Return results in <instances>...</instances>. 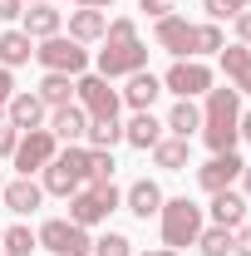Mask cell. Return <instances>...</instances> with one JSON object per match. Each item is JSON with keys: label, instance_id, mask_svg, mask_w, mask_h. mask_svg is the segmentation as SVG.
Segmentation results:
<instances>
[{"label": "cell", "instance_id": "1", "mask_svg": "<svg viewBox=\"0 0 251 256\" xmlns=\"http://www.w3.org/2000/svg\"><path fill=\"white\" fill-rule=\"evenodd\" d=\"M138 69H148V44L138 40V25L128 15H118V20H108V34H104L94 74H104V79H128Z\"/></svg>", "mask_w": 251, "mask_h": 256}, {"label": "cell", "instance_id": "2", "mask_svg": "<svg viewBox=\"0 0 251 256\" xmlns=\"http://www.w3.org/2000/svg\"><path fill=\"white\" fill-rule=\"evenodd\" d=\"M236 118H242V98L232 84H212L207 89V108H202V143L212 148V153H236Z\"/></svg>", "mask_w": 251, "mask_h": 256}, {"label": "cell", "instance_id": "3", "mask_svg": "<svg viewBox=\"0 0 251 256\" xmlns=\"http://www.w3.org/2000/svg\"><path fill=\"white\" fill-rule=\"evenodd\" d=\"M40 172H44V182H40L44 192H54V197H74V192L89 182V148L69 143V148H64V153H54Z\"/></svg>", "mask_w": 251, "mask_h": 256}, {"label": "cell", "instance_id": "4", "mask_svg": "<svg viewBox=\"0 0 251 256\" xmlns=\"http://www.w3.org/2000/svg\"><path fill=\"white\" fill-rule=\"evenodd\" d=\"M158 222H162V246L182 252V246H197L202 207H197L192 197H168V202H162V212H158Z\"/></svg>", "mask_w": 251, "mask_h": 256}, {"label": "cell", "instance_id": "5", "mask_svg": "<svg viewBox=\"0 0 251 256\" xmlns=\"http://www.w3.org/2000/svg\"><path fill=\"white\" fill-rule=\"evenodd\" d=\"M124 202V192L114 182H84V188L69 197V222L74 226H94V222H108V212Z\"/></svg>", "mask_w": 251, "mask_h": 256}, {"label": "cell", "instance_id": "6", "mask_svg": "<svg viewBox=\"0 0 251 256\" xmlns=\"http://www.w3.org/2000/svg\"><path fill=\"white\" fill-rule=\"evenodd\" d=\"M34 60L44 64V74H84L89 69V50L79 44V40H64V34H50V40H40L34 44Z\"/></svg>", "mask_w": 251, "mask_h": 256}, {"label": "cell", "instance_id": "7", "mask_svg": "<svg viewBox=\"0 0 251 256\" xmlns=\"http://www.w3.org/2000/svg\"><path fill=\"white\" fill-rule=\"evenodd\" d=\"M34 236H40V246H44V252H54V256H89V252H94L89 226H74L69 217H50Z\"/></svg>", "mask_w": 251, "mask_h": 256}, {"label": "cell", "instance_id": "8", "mask_svg": "<svg viewBox=\"0 0 251 256\" xmlns=\"http://www.w3.org/2000/svg\"><path fill=\"white\" fill-rule=\"evenodd\" d=\"M74 98H79V108L89 118H118V104H124L114 79H104V74H79L74 79Z\"/></svg>", "mask_w": 251, "mask_h": 256}, {"label": "cell", "instance_id": "9", "mask_svg": "<svg viewBox=\"0 0 251 256\" xmlns=\"http://www.w3.org/2000/svg\"><path fill=\"white\" fill-rule=\"evenodd\" d=\"M60 153V138L50 133V128H30V133H20V143H15V168H20V178H30V172H40L44 162Z\"/></svg>", "mask_w": 251, "mask_h": 256}, {"label": "cell", "instance_id": "10", "mask_svg": "<svg viewBox=\"0 0 251 256\" xmlns=\"http://www.w3.org/2000/svg\"><path fill=\"white\" fill-rule=\"evenodd\" d=\"M162 89L178 94V98H197V94L212 89V69H207L202 60H178L168 74H162Z\"/></svg>", "mask_w": 251, "mask_h": 256}, {"label": "cell", "instance_id": "11", "mask_svg": "<svg viewBox=\"0 0 251 256\" xmlns=\"http://www.w3.org/2000/svg\"><path fill=\"white\" fill-rule=\"evenodd\" d=\"M242 168H246V162L236 158V153H212V158L197 168V188L202 192H222V188H232V182L242 178Z\"/></svg>", "mask_w": 251, "mask_h": 256}, {"label": "cell", "instance_id": "12", "mask_svg": "<svg viewBox=\"0 0 251 256\" xmlns=\"http://www.w3.org/2000/svg\"><path fill=\"white\" fill-rule=\"evenodd\" d=\"M158 50H168L172 60H192V20L162 15L158 20Z\"/></svg>", "mask_w": 251, "mask_h": 256}, {"label": "cell", "instance_id": "13", "mask_svg": "<svg viewBox=\"0 0 251 256\" xmlns=\"http://www.w3.org/2000/svg\"><path fill=\"white\" fill-rule=\"evenodd\" d=\"M162 202H168V197H162V188H158L153 178H138V182L124 192V207L133 212V217H138V222L158 217V212H162Z\"/></svg>", "mask_w": 251, "mask_h": 256}, {"label": "cell", "instance_id": "14", "mask_svg": "<svg viewBox=\"0 0 251 256\" xmlns=\"http://www.w3.org/2000/svg\"><path fill=\"white\" fill-rule=\"evenodd\" d=\"M158 94H162V79L158 74H148V69H138V74H128V84H124V104L133 108V114H143V108H153Z\"/></svg>", "mask_w": 251, "mask_h": 256}, {"label": "cell", "instance_id": "15", "mask_svg": "<svg viewBox=\"0 0 251 256\" xmlns=\"http://www.w3.org/2000/svg\"><path fill=\"white\" fill-rule=\"evenodd\" d=\"M50 133L64 138V143H79L89 133V114L79 104H60V108H50Z\"/></svg>", "mask_w": 251, "mask_h": 256}, {"label": "cell", "instance_id": "16", "mask_svg": "<svg viewBox=\"0 0 251 256\" xmlns=\"http://www.w3.org/2000/svg\"><path fill=\"white\" fill-rule=\"evenodd\" d=\"M212 226H226V232H236V226H246V197L232 188L212 192Z\"/></svg>", "mask_w": 251, "mask_h": 256}, {"label": "cell", "instance_id": "17", "mask_svg": "<svg viewBox=\"0 0 251 256\" xmlns=\"http://www.w3.org/2000/svg\"><path fill=\"white\" fill-rule=\"evenodd\" d=\"M222 69H226V79H232V89L236 94H251V44H222Z\"/></svg>", "mask_w": 251, "mask_h": 256}, {"label": "cell", "instance_id": "18", "mask_svg": "<svg viewBox=\"0 0 251 256\" xmlns=\"http://www.w3.org/2000/svg\"><path fill=\"white\" fill-rule=\"evenodd\" d=\"M0 197H5V207H10L15 217H30L34 207L44 202V188H40V182H30V178H20V182H5V188H0Z\"/></svg>", "mask_w": 251, "mask_h": 256}, {"label": "cell", "instance_id": "19", "mask_svg": "<svg viewBox=\"0 0 251 256\" xmlns=\"http://www.w3.org/2000/svg\"><path fill=\"white\" fill-rule=\"evenodd\" d=\"M5 124H15L20 133L40 128V124H44V104H40V94H15L10 104H5Z\"/></svg>", "mask_w": 251, "mask_h": 256}, {"label": "cell", "instance_id": "20", "mask_svg": "<svg viewBox=\"0 0 251 256\" xmlns=\"http://www.w3.org/2000/svg\"><path fill=\"white\" fill-rule=\"evenodd\" d=\"M104 34H108V15H104V10H69V40L94 44Z\"/></svg>", "mask_w": 251, "mask_h": 256}, {"label": "cell", "instance_id": "21", "mask_svg": "<svg viewBox=\"0 0 251 256\" xmlns=\"http://www.w3.org/2000/svg\"><path fill=\"white\" fill-rule=\"evenodd\" d=\"M158 138H162V118H153V108H143V114H133L124 124V143H133V148H153Z\"/></svg>", "mask_w": 251, "mask_h": 256}, {"label": "cell", "instance_id": "22", "mask_svg": "<svg viewBox=\"0 0 251 256\" xmlns=\"http://www.w3.org/2000/svg\"><path fill=\"white\" fill-rule=\"evenodd\" d=\"M20 20H25L20 30L30 34V40H50V34H60V30H64V15L54 10V5H30Z\"/></svg>", "mask_w": 251, "mask_h": 256}, {"label": "cell", "instance_id": "23", "mask_svg": "<svg viewBox=\"0 0 251 256\" xmlns=\"http://www.w3.org/2000/svg\"><path fill=\"white\" fill-rule=\"evenodd\" d=\"M162 128H168L172 138H192V133H202V114H197V104H192V98H178L172 114L162 118Z\"/></svg>", "mask_w": 251, "mask_h": 256}, {"label": "cell", "instance_id": "24", "mask_svg": "<svg viewBox=\"0 0 251 256\" xmlns=\"http://www.w3.org/2000/svg\"><path fill=\"white\" fill-rule=\"evenodd\" d=\"M188 153H192L188 138H172V133L153 143V162L162 168V172H182V168H188Z\"/></svg>", "mask_w": 251, "mask_h": 256}, {"label": "cell", "instance_id": "25", "mask_svg": "<svg viewBox=\"0 0 251 256\" xmlns=\"http://www.w3.org/2000/svg\"><path fill=\"white\" fill-rule=\"evenodd\" d=\"M30 54H34V40L25 30H5V34H0V64H5V69L30 64Z\"/></svg>", "mask_w": 251, "mask_h": 256}, {"label": "cell", "instance_id": "26", "mask_svg": "<svg viewBox=\"0 0 251 256\" xmlns=\"http://www.w3.org/2000/svg\"><path fill=\"white\" fill-rule=\"evenodd\" d=\"M34 94H40V104H44V108H60V104H69V98H74V74H44Z\"/></svg>", "mask_w": 251, "mask_h": 256}, {"label": "cell", "instance_id": "27", "mask_svg": "<svg viewBox=\"0 0 251 256\" xmlns=\"http://www.w3.org/2000/svg\"><path fill=\"white\" fill-rule=\"evenodd\" d=\"M89 148H108L114 153V143H124V124L118 118H89Z\"/></svg>", "mask_w": 251, "mask_h": 256}, {"label": "cell", "instance_id": "28", "mask_svg": "<svg viewBox=\"0 0 251 256\" xmlns=\"http://www.w3.org/2000/svg\"><path fill=\"white\" fill-rule=\"evenodd\" d=\"M222 44V25L217 20H207V25H192V60H202V54H217Z\"/></svg>", "mask_w": 251, "mask_h": 256}, {"label": "cell", "instance_id": "29", "mask_svg": "<svg viewBox=\"0 0 251 256\" xmlns=\"http://www.w3.org/2000/svg\"><path fill=\"white\" fill-rule=\"evenodd\" d=\"M232 236H236V232H226V226H202V232H197V252L202 256H226L232 252Z\"/></svg>", "mask_w": 251, "mask_h": 256}, {"label": "cell", "instance_id": "30", "mask_svg": "<svg viewBox=\"0 0 251 256\" xmlns=\"http://www.w3.org/2000/svg\"><path fill=\"white\" fill-rule=\"evenodd\" d=\"M0 246H5V256H30L34 246H40V236H34L30 226H5Z\"/></svg>", "mask_w": 251, "mask_h": 256}, {"label": "cell", "instance_id": "31", "mask_svg": "<svg viewBox=\"0 0 251 256\" xmlns=\"http://www.w3.org/2000/svg\"><path fill=\"white\" fill-rule=\"evenodd\" d=\"M114 153L108 148H89V182H114Z\"/></svg>", "mask_w": 251, "mask_h": 256}, {"label": "cell", "instance_id": "32", "mask_svg": "<svg viewBox=\"0 0 251 256\" xmlns=\"http://www.w3.org/2000/svg\"><path fill=\"white\" fill-rule=\"evenodd\" d=\"M94 256H133V242H128L124 232H104L94 242Z\"/></svg>", "mask_w": 251, "mask_h": 256}, {"label": "cell", "instance_id": "33", "mask_svg": "<svg viewBox=\"0 0 251 256\" xmlns=\"http://www.w3.org/2000/svg\"><path fill=\"white\" fill-rule=\"evenodd\" d=\"M242 10H251V0H207V15L212 20H236Z\"/></svg>", "mask_w": 251, "mask_h": 256}, {"label": "cell", "instance_id": "34", "mask_svg": "<svg viewBox=\"0 0 251 256\" xmlns=\"http://www.w3.org/2000/svg\"><path fill=\"white\" fill-rule=\"evenodd\" d=\"M15 143H20V128H15V124H0V158H10Z\"/></svg>", "mask_w": 251, "mask_h": 256}, {"label": "cell", "instance_id": "35", "mask_svg": "<svg viewBox=\"0 0 251 256\" xmlns=\"http://www.w3.org/2000/svg\"><path fill=\"white\" fill-rule=\"evenodd\" d=\"M172 5H178V0H138V10H143V15H153V20L172 15Z\"/></svg>", "mask_w": 251, "mask_h": 256}, {"label": "cell", "instance_id": "36", "mask_svg": "<svg viewBox=\"0 0 251 256\" xmlns=\"http://www.w3.org/2000/svg\"><path fill=\"white\" fill-rule=\"evenodd\" d=\"M232 252H236V256H251V226H236V236H232Z\"/></svg>", "mask_w": 251, "mask_h": 256}, {"label": "cell", "instance_id": "37", "mask_svg": "<svg viewBox=\"0 0 251 256\" xmlns=\"http://www.w3.org/2000/svg\"><path fill=\"white\" fill-rule=\"evenodd\" d=\"M10 98H15V79H10V69L0 64V108H5Z\"/></svg>", "mask_w": 251, "mask_h": 256}, {"label": "cell", "instance_id": "38", "mask_svg": "<svg viewBox=\"0 0 251 256\" xmlns=\"http://www.w3.org/2000/svg\"><path fill=\"white\" fill-rule=\"evenodd\" d=\"M25 15V0H0V20H20Z\"/></svg>", "mask_w": 251, "mask_h": 256}, {"label": "cell", "instance_id": "39", "mask_svg": "<svg viewBox=\"0 0 251 256\" xmlns=\"http://www.w3.org/2000/svg\"><path fill=\"white\" fill-rule=\"evenodd\" d=\"M236 40H242V44H251V10H242V15H236Z\"/></svg>", "mask_w": 251, "mask_h": 256}, {"label": "cell", "instance_id": "40", "mask_svg": "<svg viewBox=\"0 0 251 256\" xmlns=\"http://www.w3.org/2000/svg\"><path fill=\"white\" fill-rule=\"evenodd\" d=\"M74 5H79V10H108L114 0H74Z\"/></svg>", "mask_w": 251, "mask_h": 256}, {"label": "cell", "instance_id": "41", "mask_svg": "<svg viewBox=\"0 0 251 256\" xmlns=\"http://www.w3.org/2000/svg\"><path fill=\"white\" fill-rule=\"evenodd\" d=\"M236 133H242V138L251 143V114H242V118H236Z\"/></svg>", "mask_w": 251, "mask_h": 256}, {"label": "cell", "instance_id": "42", "mask_svg": "<svg viewBox=\"0 0 251 256\" xmlns=\"http://www.w3.org/2000/svg\"><path fill=\"white\" fill-rule=\"evenodd\" d=\"M242 188H246V192H242V197H251V162H246V168H242Z\"/></svg>", "mask_w": 251, "mask_h": 256}, {"label": "cell", "instance_id": "43", "mask_svg": "<svg viewBox=\"0 0 251 256\" xmlns=\"http://www.w3.org/2000/svg\"><path fill=\"white\" fill-rule=\"evenodd\" d=\"M133 256H178L172 246H158V252H133Z\"/></svg>", "mask_w": 251, "mask_h": 256}, {"label": "cell", "instance_id": "44", "mask_svg": "<svg viewBox=\"0 0 251 256\" xmlns=\"http://www.w3.org/2000/svg\"><path fill=\"white\" fill-rule=\"evenodd\" d=\"M30 5H54V0H30Z\"/></svg>", "mask_w": 251, "mask_h": 256}, {"label": "cell", "instance_id": "45", "mask_svg": "<svg viewBox=\"0 0 251 256\" xmlns=\"http://www.w3.org/2000/svg\"><path fill=\"white\" fill-rule=\"evenodd\" d=\"M0 236H5V226H0Z\"/></svg>", "mask_w": 251, "mask_h": 256}, {"label": "cell", "instance_id": "46", "mask_svg": "<svg viewBox=\"0 0 251 256\" xmlns=\"http://www.w3.org/2000/svg\"><path fill=\"white\" fill-rule=\"evenodd\" d=\"M0 188H5V182H0Z\"/></svg>", "mask_w": 251, "mask_h": 256}]
</instances>
